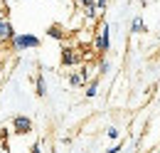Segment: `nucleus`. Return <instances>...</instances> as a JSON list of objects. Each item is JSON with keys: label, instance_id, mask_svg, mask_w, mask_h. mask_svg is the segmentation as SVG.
I'll list each match as a JSON object with an SVG mask.
<instances>
[{"label": "nucleus", "instance_id": "obj_2", "mask_svg": "<svg viewBox=\"0 0 160 153\" xmlns=\"http://www.w3.org/2000/svg\"><path fill=\"white\" fill-rule=\"evenodd\" d=\"M59 62H62V67H81L86 62V52L81 47H62Z\"/></svg>", "mask_w": 160, "mask_h": 153}, {"label": "nucleus", "instance_id": "obj_11", "mask_svg": "<svg viewBox=\"0 0 160 153\" xmlns=\"http://www.w3.org/2000/svg\"><path fill=\"white\" fill-rule=\"evenodd\" d=\"M106 136H108L111 141H118V138H121V131L116 129V126H108V129H106Z\"/></svg>", "mask_w": 160, "mask_h": 153}, {"label": "nucleus", "instance_id": "obj_9", "mask_svg": "<svg viewBox=\"0 0 160 153\" xmlns=\"http://www.w3.org/2000/svg\"><path fill=\"white\" fill-rule=\"evenodd\" d=\"M99 84H101V79H99V76H94V79L84 87V96H86V99H94V96L99 94Z\"/></svg>", "mask_w": 160, "mask_h": 153}, {"label": "nucleus", "instance_id": "obj_12", "mask_svg": "<svg viewBox=\"0 0 160 153\" xmlns=\"http://www.w3.org/2000/svg\"><path fill=\"white\" fill-rule=\"evenodd\" d=\"M108 69H111V64L101 57V59H99V74H108Z\"/></svg>", "mask_w": 160, "mask_h": 153}, {"label": "nucleus", "instance_id": "obj_4", "mask_svg": "<svg viewBox=\"0 0 160 153\" xmlns=\"http://www.w3.org/2000/svg\"><path fill=\"white\" fill-rule=\"evenodd\" d=\"M12 134H18V136H27L30 131H32V119L30 116H25V114H18V116H12Z\"/></svg>", "mask_w": 160, "mask_h": 153}, {"label": "nucleus", "instance_id": "obj_5", "mask_svg": "<svg viewBox=\"0 0 160 153\" xmlns=\"http://www.w3.org/2000/svg\"><path fill=\"white\" fill-rule=\"evenodd\" d=\"M18 32H15V27H12V22L8 20V15H0V45H10L12 37H15Z\"/></svg>", "mask_w": 160, "mask_h": 153}, {"label": "nucleus", "instance_id": "obj_6", "mask_svg": "<svg viewBox=\"0 0 160 153\" xmlns=\"http://www.w3.org/2000/svg\"><path fill=\"white\" fill-rule=\"evenodd\" d=\"M128 32H131V35H143V32H148V27H145V20L140 18V15H136V18L131 20V27H128Z\"/></svg>", "mask_w": 160, "mask_h": 153}, {"label": "nucleus", "instance_id": "obj_7", "mask_svg": "<svg viewBox=\"0 0 160 153\" xmlns=\"http://www.w3.org/2000/svg\"><path fill=\"white\" fill-rule=\"evenodd\" d=\"M67 82H69V87H74V89H79V87H86V79H84V74H81V69H77V72H69Z\"/></svg>", "mask_w": 160, "mask_h": 153}, {"label": "nucleus", "instance_id": "obj_15", "mask_svg": "<svg viewBox=\"0 0 160 153\" xmlns=\"http://www.w3.org/2000/svg\"><path fill=\"white\" fill-rule=\"evenodd\" d=\"M30 153H42V143H40V141H37V143L30 148Z\"/></svg>", "mask_w": 160, "mask_h": 153}, {"label": "nucleus", "instance_id": "obj_10", "mask_svg": "<svg viewBox=\"0 0 160 153\" xmlns=\"http://www.w3.org/2000/svg\"><path fill=\"white\" fill-rule=\"evenodd\" d=\"M47 35H49L52 40H64L67 37V32H64L62 25H49V27H47Z\"/></svg>", "mask_w": 160, "mask_h": 153}, {"label": "nucleus", "instance_id": "obj_17", "mask_svg": "<svg viewBox=\"0 0 160 153\" xmlns=\"http://www.w3.org/2000/svg\"><path fill=\"white\" fill-rule=\"evenodd\" d=\"M155 153H160V148H158V151H155Z\"/></svg>", "mask_w": 160, "mask_h": 153}, {"label": "nucleus", "instance_id": "obj_13", "mask_svg": "<svg viewBox=\"0 0 160 153\" xmlns=\"http://www.w3.org/2000/svg\"><path fill=\"white\" fill-rule=\"evenodd\" d=\"M121 151H123V141H118V143H113V146H111L108 151H103V153H121Z\"/></svg>", "mask_w": 160, "mask_h": 153}, {"label": "nucleus", "instance_id": "obj_14", "mask_svg": "<svg viewBox=\"0 0 160 153\" xmlns=\"http://www.w3.org/2000/svg\"><path fill=\"white\" fill-rule=\"evenodd\" d=\"M0 15H8V3L0 0Z\"/></svg>", "mask_w": 160, "mask_h": 153}, {"label": "nucleus", "instance_id": "obj_16", "mask_svg": "<svg viewBox=\"0 0 160 153\" xmlns=\"http://www.w3.org/2000/svg\"><path fill=\"white\" fill-rule=\"evenodd\" d=\"M49 153H57V151H49Z\"/></svg>", "mask_w": 160, "mask_h": 153}, {"label": "nucleus", "instance_id": "obj_8", "mask_svg": "<svg viewBox=\"0 0 160 153\" xmlns=\"http://www.w3.org/2000/svg\"><path fill=\"white\" fill-rule=\"evenodd\" d=\"M35 94L40 96H47V82H44V74H42V72H37V74H35Z\"/></svg>", "mask_w": 160, "mask_h": 153}, {"label": "nucleus", "instance_id": "obj_1", "mask_svg": "<svg viewBox=\"0 0 160 153\" xmlns=\"http://www.w3.org/2000/svg\"><path fill=\"white\" fill-rule=\"evenodd\" d=\"M108 30H111L108 22L101 20L99 25H96V30H94V35H91V50H94L99 57H106L108 50H111V32H108Z\"/></svg>", "mask_w": 160, "mask_h": 153}, {"label": "nucleus", "instance_id": "obj_3", "mask_svg": "<svg viewBox=\"0 0 160 153\" xmlns=\"http://www.w3.org/2000/svg\"><path fill=\"white\" fill-rule=\"evenodd\" d=\"M42 45V40L37 35H30V32H18L12 42H10V47L15 50V52H25V50H37Z\"/></svg>", "mask_w": 160, "mask_h": 153}]
</instances>
